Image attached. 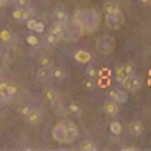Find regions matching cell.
Instances as JSON below:
<instances>
[{"instance_id":"cell-1","label":"cell","mask_w":151,"mask_h":151,"mask_svg":"<svg viewBox=\"0 0 151 151\" xmlns=\"http://www.w3.org/2000/svg\"><path fill=\"white\" fill-rule=\"evenodd\" d=\"M100 17L94 9H85V15L82 20V33L83 35H91L98 29Z\"/></svg>"},{"instance_id":"cell-2","label":"cell","mask_w":151,"mask_h":151,"mask_svg":"<svg viewBox=\"0 0 151 151\" xmlns=\"http://www.w3.org/2000/svg\"><path fill=\"white\" fill-rule=\"evenodd\" d=\"M95 45H97V50L101 55H112L113 50H115V38L110 35H101L97 39Z\"/></svg>"},{"instance_id":"cell-3","label":"cell","mask_w":151,"mask_h":151,"mask_svg":"<svg viewBox=\"0 0 151 151\" xmlns=\"http://www.w3.org/2000/svg\"><path fill=\"white\" fill-rule=\"evenodd\" d=\"M122 88L127 91V92H138L139 89L142 88V79L139 76H134V74H130L127 76L126 79L121 82Z\"/></svg>"},{"instance_id":"cell-4","label":"cell","mask_w":151,"mask_h":151,"mask_svg":"<svg viewBox=\"0 0 151 151\" xmlns=\"http://www.w3.org/2000/svg\"><path fill=\"white\" fill-rule=\"evenodd\" d=\"M51 136L56 142L61 144H67V132H65V126L63 124H57L55 126V128L51 130Z\"/></svg>"},{"instance_id":"cell-5","label":"cell","mask_w":151,"mask_h":151,"mask_svg":"<svg viewBox=\"0 0 151 151\" xmlns=\"http://www.w3.org/2000/svg\"><path fill=\"white\" fill-rule=\"evenodd\" d=\"M104 17H106V24L109 26V27H113V29H118L124 21V15H122L121 11L115 15H104Z\"/></svg>"},{"instance_id":"cell-6","label":"cell","mask_w":151,"mask_h":151,"mask_svg":"<svg viewBox=\"0 0 151 151\" xmlns=\"http://www.w3.org/2000/svg\"><path fill=\"white\" fill-rule=\"evenodd\" d=\"M130 74H133V67L132 65H121V67H118L115 69V79L120 83L127 77V76H130Z\"/></svg>"},{"instance_id":"cell-7","label":"cell","mask_w":151,"mask_h":151,"mask_svg":"<svg viewBox=\"0 0 151 151\" xmlns=\"http://www.w3.org/2000/svg\"><path fill=\"white\" fill-rule=\"evenodd\" d=\"M65 132H67V144H73L76 139L79 138V128L76 127L74 122H68L67 124Z\"/></svg>"},{"instance_id":"cell-8","label":"cell","mask_w":151,"mask_h":151,"mask_svg":"<svg viewBox=\"0 0 151 151\" xmlns=\"http://www.w3.org/2000/svg\"><path fill=\"white\" fill-rule=\"evenodd\" d=\"M50 32H51L53 35H56L59 39H62V38H65L67 24H62V23H57V21H55V23L51 24V27H50Z\"/></svg>"},{"instance_id":"cell-9","label":"cell","mask_w":151,"mask_h":151,"mask_svg":"<svg viewBox=\"0 0 151 151\" xmlns=\"http://www.w3.org/2000/svg\"><path fill=\"white\" fill-rule=\"evenodd\" d=\"M109 100L115 101V103L121 104V103H126L127 101V92L126 91H110L109 92Z\"/></svg>"},{"instance_id":"cell-10","label":"cell","mask_w":151,"mask_h":151,"mask_svg":"<svg viewBox=\"0 0 151 151\" xmlns=\"http://www.w3.org/2000/svg\"><path fill=\"white\" fill-rule=\"evenodd\" d=\"M103 110L106 115H109V116H115L118 112H120V107H118V103H115V101H112V100H107L106 103L103 104Z\"/></svg>"},{"instance_id":"cell-11","label":"cell","mask_w":151,"mask_h":151,"mask_svg":"<svg viewBox=\"0 0 151 151\" xmlns=\"http://www.w3.org/2000/svg\"><path fill=\"white\" fill-rule=\"evenodd\" d=\"M53 18H55V21H57V23H62V24H67L68 23V12L65 9H62V8H57L53 11Z\"/></svg>"},{"instance_id":"cell-12","label":"cell","mask_w":151,"mask_h":151,"mask_svg":"<svg viewBox=\"0 0 151 151\" xmlns=\"http://www.w3.org/2000/svg\"><path fill=\"white\" fill-rule=\"evenodd\" d=\"M41 118H42V113L38 110L36 107H33V109L30 110V113L24 118V120L27 121V122H30V124H38V122L41 121Z\"/></svg>"},{"instance_id":"cell-13","label":"cell","mask_w":151,"mask_h":151,"mask_svg":"<svg viewBox=\"0 0 151 151\" xmlns=\"http://www.w3.org/2000/svg\"><path fill=\"white\" fill-rule=\"evenodd\" d=\"M50 76L55 80H57V82H61V80H63L67 77V73H65V69H63L62 67H55V68L50 69Z\"/></svg>"},{"instance_id":"cell-14","label":"cell","mask_w":151,"mask_h":151,"mask_svg":"<svg viewBox=\"0 0 151 151\" xmlns=\"http://www.w3.org/2000/svg\"><path fill=\"white\" fill-rule=\"evenodd\" d=\"M128 130H130L134 136H139V134L144 133V124L141 121H132L128 124Z\"/></svg>"},{"instance_id":"cell-15","label":"cell","mask_w":151,"mask_h":151,"mask_svg":"<svg viewBox=\"0 0 151 151\" xmlns=\"http://www.w3.org/2000/svg\"><path fill=\"white\" fill-rule=\"evenodd\" d=\"M74 59L80 63H86L91 59V53H88L86 50H77L74 53Z\"/></svg>"},{"instance_id":"cell-16","label":"cell","mask_w":151,"mask_h":151,"mask_svg":"<svg viewBox=\"0 0 151 151\" xmlns=\"http://www.w3.org/2000/svg\"><path fill=\"white\" fill-rule=\"evenodd\" d=\"M48 77H50V68L39 67V69L36 71V79L39 80V82H45Z\"/></svg>"},{"instance_id":"cell-17","label":"cell","mask_w":151,"mask_h":151,"mask_svg":"<svg viewBox=\"0 0 151 151\" xmlns=\"http://www.w3.org/2000/svg\"><path fill=\"white\" fill-rule=\"evenodd\" d=\"M120 12V6L116 3H106L104 5V15H115Z\"/></svg>"},{"instance_id":"cell-18","label":"cell","mask_w":151,"mask_h":151,"mask_svg":"<svg viewBox=\"0 0 151 151\" xmlns=\"http://www.w3.org/2000/svg\"><path fill=\"white\" fill-rule=\"evenodd\" d=\"M109 130L112 134H115V136H120V134L122 133V124L118 122V121H112L109 124Z\"/></svg>"},{"instance_id":"cell-19","label":"cell","mask_w":151,"mask_h":151,"mask_svg":"<svg viewBox=\"0 0 151 151\" xmlns=\"http://www.w3.org/2000/svg\"><path fill=\"white\" fill-rule=\"evenodd\" d=\"M79 148L82 150V151H95L97 147H95V144L92 141H82L79 144Z\"/></svg>"},{"instance_id":"cell-20","label":"cell","mask_w":151,"mask_h":151,"mask_svg":"<svg viewBox=\"0 0 151 151\" xmlns=\"http://www.w3.org/2000/svg\"><path fill=\"white\" fill-rule=\"evenodd\" d=\"M38 65L39 67H45V68H50L51 67V57L48 55H41L38 57Z\"/></svg>"},{"instance_id":"cell-21","label":"cell","mask_w":151,"mask_h":151,"mask_svg":"<svg viewBox=\"0 0 151 151\" xmlns=\"http://www.w3.org/2000/svg\"><path fill=\"white\" fill-rule=\"evenodd\" d=\"M67 110H68L69 115H74V116H80V115H82V109H80V106L76 104V103H69L68 107H67Z\"/></svg>"},{"instance_id":"cell-22","label":"cell","mask_w":151,"mask_h":151,"mask_svg":"<svg viewBox=\"0 0 151 151\" xmlns=\"http://www.w3.org/2000/svg\"><path fill=\"white\" fill-rule=\"evenodd\" d=\"M57 92H56V91L55 89H47L45 91V100L48 101V103H56V101H57Z\"/></svg>"},{"instance_id":"cell-23","label":"cell","mask_w":151,"mask_h":151,"mask_svg":"<svg viewBox=\"0 0 151 151\" xmlns=\"http://www.w3.org/2000/svg\"><path fill=\"white\" fill-rule=\"evenodd\" d=\"M32 17H33V9H30L27 6L21 8V21H27Z\"/></svg>"},{"instance_id":"cell-24","label":"cell","mask_w":151,"mask_h":151,"mask_svg":"<svg viewBox=\"0 0 151 151\" xmlns=\"http://www.w3.org/2000/svg\"><path fill=\"white\" fill-rule=\"evenodd\" d=\"M59 41H61V39H59V38H57L56 35H53L51 32H48V33H45V42H47L48 45H56Z\"/></svg>"},{"instance_id":"cell-25","label":"cell","mask_w":151,"mask_h":151,"mask_svg":"<svg viewBox=\"0 0 151 151\" xmlns=\"http://www.w3.org/2000/svg\"><path fill=\"white\" fill-rule=\"evenodd\" d=\"M83 88H85L86 91H92V89L95 88V79H92V77H86L85 82H83Z\"/></svg>"},{"instance_id":"cell-26","label":"cell","mask_w":151,"mask_h":151,"mask_svg":"<svg viewBox=\"0 0 151 151\" xmlns=\"http://www.w3.org/2000/svg\"><path fill=\"white\" fill-rule=\"evenodd\" d=\"M26 42H27L30 47H36L41 41H39V38L35 36V35H27V36H26Z\"/></svg>"},{"instance_id":"cell-27","label":"cell","mask_w":151,"mask_h":151,"mask_svg":"<svg viewBox=\"0 0 151 151\" xmlns=\"http://www.w3.org/2000/svg\"><path fill=\"white\" fill-rule=\"evenodd\" d=\"M85 74H86V77H92V79H95V76L98 74V71H97L95 67H88V68L85 69Z\"/></svg>"},{"instance_id":"cell-28","label":"cell","mask_w":151,"mask_h":151,"mask_svg":"<svg viewBox=\"0 0 151 151\" xmlns=\"http://www.w3.org/2000/svg\"><path fill=\"white\" fill-rule=\"evenodd\" d=\"M32 109H33V106H30V104H26V106H23V107H21L20 113H21V115H23V118H26V116H27L29 113H30V110H32Z\"/></svg>"},{"instance_id":"cell-29","label":"cell","mask_w":151,"mask_h":151,"mask_svg":"<svg viewBox=\"0 0 151 151\" xmlns=\"http://www.w3.org/2000/svg\"><path fill=\"white\" fill-rule=\"evenodd\" d=\"M6 92H8L9 97H14L15 94L18 92V89H17V86H14V85H9V83H8V89H6Z\"/></svg>"},{"instance_id":"cell-30","label":"cell","mask_w":151,"mask_h":151,"mask_svg":"<svg viewBox=\"0 0 151 151\" xmlns=\"http://www.w3.org/2000/svg\"><path fill=\"white\" fill-rule=\"evenodd\" d=\"M26 26H27L29 30H33L35 26H36V20H35V18H29L27 21H26Z\"/></svg>"},{"instance_id":"cell-31","label":"cell","mask_w":151,"mask_h":151,"mask_svg":"<svg viewBox=\"0 0 151 151\" xmlns=\"http://www.w3.org/2000/svg\"><path fill=\"white\" fill-rule=\"evenodd\" d=\"M33 32H36V33H42V32H44V23H41V21H36V26H35Z\"/></svg>"},{"instance_id":"cell-32","label":"cell","mask_w":151,"mask_h":151,"mask_svg":"<svg viewBox=\"0 0 151 151\" xmlns=\"http://www.w3.org/2000/svg\"><path fill=\"white\" fill-rule=\"evenodd\" d=\"M12 17H14L15 20L21 21V8H18V9H15V11H14V12H12Z\"/></svg>"},{"instance_id":"cell-33","label":"cell","mask_w":151,"mask_h":151,"mask_svg":"<svg viewBox=\"0 0 151 151\" xmlns=\"http://www.w3.org/2000/svg\"><path fill=\"white\" fill-rule=\"evenodd\" d=\"M0 36H2L3 41H9V39H11V32H9V30H3Z\"/></svg>"},{"instance_id":"cell-34","label":"cell","mask_w":151,"mask_h":151,"mask_svg":"<svg viewBox=\"0 0 151 151\" xmlns=\"http://www.w3.org/2000/svg\"><path fill=\"white\" fill-rule=\"evenodd\" d=\"M8 98H11V97L8 95L6 91H2V89H0V100H8Z\"/></svg>"},{"instance_id":"cell-35","label":"cell","mask_w":151,"mask_h":151,"mask_svg":"<svg viewBox=\"0 0 151 151\" xmlns=\"http://www.w3.org/2000/svg\"><path fill=\"white\" fill-rule=\"evenodd\" d=\"M18 5H20L21 8H23V6H27V5H29V0H18Z\"/></svg>"},{"instance_id":"cell-36","label":"cell","mask_w":151,"mask_h":151,"mask_svg":"<svg viewBox=\"0 0 151 151\" xmlns=\"http://www.w3.org/2000/svg\"><path fill=\"white\" fill-rule=\"evenodd\" d=\"M142 5H151V0H139Z\"/></svg>"},{"instance_id":"cell-37","label":"cell","mask_w":151,"mask_h":151,"mask_svg":"<svg viewBox=\"0 0 151 151\" xmlns=\"http://www.w3.org/2000/svg\"><path fill=\"white\" fill-rule=\"evenodd\" d=\"M5 3H6V0H0V8H3Z\"/></svg>"},{"instance_id":"cell-38","label":"cell","mask_w":151,"mask_h":151,"mask_svg":"<svg viewBox=\"0 0 151 151\" xmlns=\"http://www.w3.org/2000/svg\"><path fill=\"white\" fill-rule=\"evenodd\" d=\"M15 0H6V3H14Z\"/></svg>"},{"instance_id":"cell-39","label":"cell","mask_w":151,"mask_h":151,"mask_svg":"<svg viewBox=\"0 0 151 151\" xmlns=\"http://www.w3.org/2000/svg\"><path fill=\"white\" fill-rule=\"evenodd\" d=\"M150 144H151V138H150Z\"/></svg>"}]
</instances>
